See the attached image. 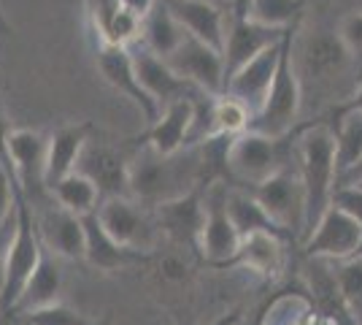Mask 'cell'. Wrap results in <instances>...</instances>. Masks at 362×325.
Here are the masks:
<instances>
[{
  "instance_id": "1",
  "label": "cell",
  "mask_w": 362,
  "mask_h": 325,
  "mask_svg": "<svg viewBox=\"0 0 362 325\" xmlns=\"http://www.w3.org/2000/svg\"><path fill=\"white\" fill-rule=\"evenodd\" d=\"M292 60L300 79L303 98L314 93L317 98H327L330 106L346 101L360 87V68L344 44L338 28H298L292 44Z\"/></svg>"
},
{
  "instance_id": "2",
  "label": "cell",
  "mask_w": 362,
  "mask_h": 325,
  "mask_svg": "<svg viewBox=\"0 0 362 325\" xmlns=\"http://www.w3.org/2000/svg\"><path fill=\"white\" fill-rule=\"evenodd\" d=\"M203 179H209V176H206L200 147L189 149V152L181 149L176 155H160L146 144H133L130 198H136L138 203L154 209L170 198L184 195Z\"/></svg>"
},
{
  "instance_id": "3",
  "label": "cell",
  "mask_w": 362,
  "mask_h": 325,
  "mask_svg": "<svg viewBox=\"0 0 362 325\" xmlns=\"http://www.w3.org/2000/svg\"><path fill=\"white\" fill-rule=\"evenodd\" d=\"M295 157L305 185V236L330 209L335 193V133L330 125H295Z\"/></svg>"
},
{
  "instance_id": "4",
  "label": "cell",
  "mask_w": 362,
  "mask_h": 325,
  "mask_svg": "<svg viewBox=\"0 0 362 325\" xmlns=\"http://www.w3.org/2000/svg\"><path fill=\"white\" fill-rule=\"evenodd\" d=\"M300 25L303 19L289 28L284 41H281V55H279V68H276L273 84L268 90V98H265L262 108L252 117L249 130L281 139V136H289L295 130V125H298L303 106V87L300 79H298V71H295V60H292V44H295V30Z\"/></svg>"
},
{
  "instance_id": "5",
  "label": "cell",
  "mask_w": 362,
  "mask_h": 325,
  "mask_svg": "<svg viewBox=\"0 0 362 325\" xmlns=\"http://www.w3.org/2000/svg\"><path fill=\"white\" fill-rule=\"evenodd\" d=\"M295 136L273 139L257 130H243L230 139L227 147V182L252 187L265 182L276 171L295 163Z\"/></svg>"
},
{
  "instance_id": "6",
  "label": "cell",
  "mask_w": 362,
  "mask_h": 325,
  "mask_svg": "<svg viewBox=\"0 0 362 325\" xmlns=\"http://www.w3.org/2000/svg\"><path fill=\"white\" fill-rule=\"evenodd\" d=\"M44 255V241L35 225V212H33L30 201L22 195L19 190V203H16V236L6 258V268H3V282H0V307H3V317L16 307L19 295L25 290V285L30 282L33 271L41 263Z\"/></svg>"
},
{
  "instance_id": "7",
  "label": "cell",
  "mask_w": 362,
  "mask_h": 325,
  "mask_svg": "<svg viewBox=\"0 0 362 325\" xmlns=\"http://www.w3.org/2000/svg\"><path fill=\"white\" fill-rule=\"evenodd\" d=\"M246 190L265 206V212L292 239L305 236V185H303L300 169L295 163H289L273 176H268L265 182L246 187Z\"/></svg>"
},
{
  "instance_id": "8",
  "label": "cell",
  "mask_w": 362,
  "mask_h": 325,
  "mask_svg": "<svg viewBox=\"0 0 362 325\" xmlns=\"http://www.w3.org/2000/svg\"><path fill=\"white\" fill-rule=\"evenodd\" d=\"M98 217L119 244L130 249H141V252H151L160 244V236H165L154 209L138 203L130 195H111L103 198L98 206Z\"/></svg>"
},
{
  "instance_id": "9",
  "label": "cell",
  "mask_w": 362,
  "mask_h": 325,
  "mask_svg": "<svg viewBox=\"0 0 362 325\" xmlns=\"http://www.w3.org/2000/svg\"><path fill=\"white\" fill-rule=\"evenodd\" d=\"M46 149L49 136L33 127H11L8 133V160L22 195L30 206H44L52 201V193L46 187Z\"/></svg>"
},
{
  "instance_id": "10",
  "label": "cell",
  "mask_w": 362,
  "mask_h": 325,
  "mask_svg": "<svg viewBox=\"0 0 362 325\" xmlns=\"http://www.w3.org/2000/svg\"><path fill=\"white\" fill-rule=\"evenodd\" d=\"M227 190H230V185L225 179H214L206 187L209 217H206V228L200 233L197 252L214 268H225L241 247V233H238L233 217H230V209H227Z\"/></svg>"
},
{
  "instance_id": "11",
  "label": "cell",
  "mask_w": 362,
  "mask_h": 325,
  "mask_svg": "<svg viewBox=\"0 0 362 325\" xmlns=\"http://www.w3.org/2000/svg\"><path fill=\"white\" fill-rule=\"evenodd\" d=\"M95 62H98V71H100L103 79L108 81V87H114L119 95L130 98V101L136 103L146 127L160 120L163 106L144 90V84H141V79H138L130 47L100 41V44H95Z\"/></svg>"
},
{
  "instance_id": "12",
  "label": "cell",
  "mask_w": 362,
  "mask_h": 325,
  "mask_svg": "<svg viewBox=\"0 0 362 325\" xmlns=\"http://www.w3.org/2000/svg\"><path fill=\"white\" fill-rule=\"evenodd\" d=\"M130 157H133L130 141H127V147H114L100 139V133H95L78 157L76 171L90 176L103 198L130 195Z\"/></svg>"
},
{
  "instance_id": "13",
  "label": "cell",
  "mask_w": 362,
  "mask_h": 325,
  "mask_svg": "<svg viewBox=\"0 0 362 325\" xmlns=\"http://www.w3.org/2000/svg\"><path fill=\"white\" fill-rule=\"evenodd\" d=\"M303 252L308 258L325 261H346L362 252V225L341 206L330 203V209L322 215L317 228L305 236Z\"/></svg>"
},
{
  "instance_id": "14",
  "label": "cell",
  "mask_w": 362,
  "mask_h": 325,
  "mask_svg": "<svg viewBox=\"0 0 362 325\" xmlns=\"http://www.w3.org/2000/svg\"><path fill=\"white\" fill-rule=\"evenodd\" d=\"M209 182L214 179H203L179 198H170V201L154 206V217H157L163 233L168 239H173L176 244H187L192 249H197L200 244V233L206 228V217H209V209H206Z\"/></svg>"
},
{
  "instance_id": "15",
  "label": "cell",
  "mask_w": 362,
  "mask_h": 325,
  "mask_svg": "<svg viewBox=\"0 0 362 325\" xmlns=\"http://www.w3.org/2000/svg\"><path fill=\"white\" fill-rule=\"evenodd\" d=\"M35 225L41 233V241L46 249H52L57 258L68 261H84L87 258V231L84 217L62 209L60 203L46 201L44 206H35Z\"/></svg>"
},
{
  "instance_id": "16",
  "label": "cell",
  "mask_w": 362,
  "mask_h": 325,
  "mask_svg": "<svg viewBox=\"0 0 362 325\" xmlns=\"http://www.w3.org/2000/svg\"><path fill=\"white\" fill-rule=\"evenodd\" d=\"M165 60L179 76L197 84L200 90L211 95L225 93V55L211 44L200 41L195 35H187L184 44Z\"/></svg>"
},
{
  "instance_id": "17",
  "label": "cell",
  "mask_w": 362,
  "mask_h": 325,
  "mask_svg": "<svg viewBox=\"0 0 362 325\" xmlns=\"http://www.w3.org/2000/svg\"><path fill=\"white\" fill-rule=\"evenodd\" d=\"M130 52H133V62H136L138 79H141L144 90H146L163 108H165L168 103H173V101H179V98H197L200 93H206V90H200L197 84L179 76V74L168 65V60H163L160 55H154V52H151L149 47H144L141 41L130 44Z\"/></svg>"
},
{
  "instance_id": "18",
  "label": "cell",
  "mask_w": 362,
  "mask_h": 325,
  "mask_svg": "<svg viewBox=\"0 0 362 325\" xmlns=\"http://www.w3.org/2000/svg\"><path fill=\"white\" fill-rule=\"evenodd\" d=\"M287 30L259 25V22L249 19V16L246 19L230 16V22H227V41H225V87H227V79L233 76L235 71H241L243 65L249 60H255L257 55H262L273 44H279Z\"/></svg>"
},
{
  "instance_id": "19",
  "label": "cell",
  "mask_w": 362,
  "mask_h": 325,
  "mask_svg": "<svg viewBox=\"0 0 362 325\" xmlns=\"http://www.w3.org/2000/svg\"><path fill=\"white\" fill-rule=\"evenodd\" d=\"M287 35V33H284ZM284 41V38H281ZM281 41L273 44L271 49H265L262 55H257L255 60H249L241 71H235L233 76L227 79L225 93L238 98L241 103L252 108V117L262 108L265 98H268V90L273 84V76H276V68H279V55H281Z\"/></svg>"
},
{
  "instance_id": "20",
  "label": "cell",
  "mask_w": 362,
  "mask_h": 325,
  "mask_svg": "<svg viewBox=\"0 0 362 325\" xmlns=\"http://www.w3.org/2000/svg\"><path fill=\"white\" fill-rule=\"evenodd\" d=\"M165 3L189 35L211 44L214 49H219L225 55L227 22L222 3H216V0H165Z\"/></svg>"
},
{
  "instance_id": "21",
  "label": "cell",
  "mask_w": 362,
  "mask_h": 325,
  "mask_svg": "<svg viewBox=\"0 0 362 325\" xmlns=\"http://www.w3.org/2000/svg\"><path fill=\"white\" fill-rule=\"evenodd\" d=\"M98 133L95 122H71L60 125L54 133H49V149H46V187L60 182L62 176L74 173L78 157L84 152L87 141Z\"/></svg>"
},
{
  "instance_id": "22",
  "label": "cell",
  "mask_w": 362,
  "mask_h": 325,
  "mask_svg": "<svg viewBox=\"0 0 362 325\" xmlns=\"http://www.w3.org/2000/svg\"><path fill=\"white\" fill-rule=\"evenodd\" d=\"M84 231H87V258L84 261L92 268H98V271L111 274V271H119V268H127V266L133 263H146V261H151L149 252H141V249H130L124 247V244H119L103 228L98 212L84 217Z\"/></svg>"
},
{
  "instance_id": "23",
  "label": "cell",
  "mask_w": 362,
  "mask_h": 325,
  "mask_svg": "<svg viewBox=\"0 0 362 325\" xmlns=\"http://www.w3.org/2000/svg\"><path fill=\"white\" fill-rule=\"evenodd\" d=\"M192 122V98H179L168 103L160 114V120L149 125L141 136L130 139L133 144H146L160 155H176L187 147V133Z\"/></svg>"
},
{
  "instance_id": "24",
  "label": "cell",
  "mask_w": 362,
  "mask_h": 325,
  "mask_svg": "<svg viewBox=\"0 0 362 325\" xmlns=\"http://www.w3.org/2000/svg\"><path fill=\"white\" fill-rule=\"evenodd\" d=\"M60 290H62V268L57 263V255L52 249L44 247V255H41V263L33 271L30 282L25 285V290L19 295L16 307L6 317H19L25 312L41 309V307H49V304H57L60 301Z\"/></svg>"
},
{
  "instance_id": "25",
  "label": "cell",
  "mask_w": 362,
  "mask_h": 325,
  "mask_svg": "<svg viewBox=\"0 0 362 325\" xmlns=\"http://www.w3.org/2000/svg\"><path fill=\"white\" fill-rule=\"evenodd\" d=\"M284 239L276 233H249L241 239V247L227 266H241L259 277H276L284 268Z\"/></svg>"
},
{
  "instance_id": "26",
  "label": "cell",
  "mask_w": 362,
  "mask_h": 325,
  "mask_svg": "<svg viewBox=\"0 0 362 325\" xmlns=\"http://www.w3.org/2000/svg\"><path fill=\"white\" fill-rule=\"evenodd\" d=\"M227 209H230V217H233L235 228L241 233V239L249 236V233H276L284 241H292V236L265 212V206L257 201L246 187L230 185V190H227Z\"/></svg>"
},
{
  "instance_id": "27",
  "label": "cell",
  "mask_w": 362,
  "mask_h": 325,
  "mask_svg": "<svg viewBox=\"0 0 362 325\" xmlns=\"http://www.w3.org/2000/svg\"><path fill=\"white\" fill-rule=\"evenodd\" d=\"M187 35H189V33L181 28V22L173 16V11L168 8L165 0H160L149 14L144 16L141 38H138V41L165 60V57H170V55L184 44Z\"/></svg>"
},
{
  "instance_id": "28",
  "label": "cell",
  "mask_w": 362,
  "mask_h": 325,
  "mask_svg": "<svg viewBox=\"0 0 362 325\" xmlns=\"http://www.w3.org/2000/svg\"><path fill=\"white\" fill-rule=\"evenodd\" d=\"M49 193H52V198L60 203L62 209H68V212H74L78 217H87L92 212H98V206L103 201L98 185L92 182L90 176H84L81 171H74V173L62 176L60 182H54V185L49 187Z\"/></svg>"
},
{
  "instance_id": "29",
  "label": "cell",
  "mask_w": 362,
  "mask_h": 325,
  "mask_svg": "<svg viewBox=\"0 0 362 325\" xmlns=\"http://www.w3.org/2000/svg\"><path fill=\"white\" fill-rule=\"evenodd\" d=\"M335 133V179L362 157V111H346L332 125Z\"/></svg>"
},
{
  "instance_id": "30",
  "label": "cell",
  "mask_w": 362,
  "mask_h": 325,
  "mask_svg": "<svg viewBox=\"0 0 362 325\" xmlns=\"http://www.w3.org/2000/svg\"><path fill=\"white\" fill-rule=\"evenodd\" d=\"M308 3L311 0H252L249 19H255L259 25H268V28L287 30L295 22H300Z\"/></svg>"
},
{
  "instance_id": "31",
  "label": "cell",
  "mask_w": 362,
  "mask_h": 325,
  "mask_svg": "<svg viewBox=\"0 0 362 325\" xmlns=\"http://www.w3.org/2000/svg\"><path fill=\"white\" fill-rule=\"evenodd\" d=\"M335 282L341 301L346 304L357 325H362V252L335 266Z\"/></svg>"
},
{
  "instance_id": "32",
  "label": "cell",
  "mask_w": 362,
  "mask_h": 325,
  "mask_svg": "<svg viewBox=\"0 0 362 325\" xmlns=\"http://www.w3.org/2000/svg\"><path fill=\"white\" fill-rule=\"evenodd\" d=\"M214 120H216V136H238L243 130H249L252 108L246 106V103H241L238 98L222 93L216 98Z\"/></svg>"
},
{
  "instance_id": "33",
  "label": "cell",
  "mask_w": 362,
  "mask_h": 325,
  "mask_svg": "<svg viewBox=\"0 0 362 325\" xmlns=\"http://www.w3.org/2000/svg\"><path fill=\"white\" fill-rule=\"evenodd\" d=\"M19 320L22 325H108V317L106 320H87V317H81L76 309L71 307H65V304H49V307H41V309H33V312H25V314H19L14 317Z\"/></svg>"
},
{
  "instance_id": "34",
  "label": "cell",
  "mask_w": 362,
  "mask_h": 325,
  "mask_svg": "<svg viewBox=\"0 0 362 325\" xmlns=\"http://www.w3.org/2000/svg\"><path fill=\"white\" fill-rule=\"evenodd\" d=\"M338 33L344 38V44L351 49L357 68H360V81H362V11H351L338 22Z\"/></svg>"
},
{
  "instance_id": "35",
  "label": "cell",
  "mask_w": 362,
  "mask_h": 325,
  "mask_svg": "<svg viewBox=\"0 0 362 325\" xmlns=\"http://www.w3.org/2000/svg\"><path fill=\"white\" fill-rule=\"evenodd\" d=\"M16 203H19V185L14 179V171L0 163V222L14 215Z\"/></svg>"
},
{
  "instance_id": "36",
  "label": "cell",
  "mask_w": 362,
  "mask_h": 325,
  "mask_svg": "<svg viewBox=\"0 0 362 325\" xmlns=\"http://www.w3.org/2000/svg\"><path fill=\"white\" fill-rule=\"evenodd\" d=\"M332 203L341 206L346 215H351L362 225V187H335Z\"/></svg>"
},
{
  "instance_id": "37",
  "label": "cell",
  "mask_w": 362,
  "mask_h": 325,
  "mask_svg": "<svg viewBox=\"0 0 362 325\" xmlns=\"http://www.w3.org/2000/svg\"><path fill=\"white\" fill-rule=\"evenodd\" d=\"M346 111H362V81H360V87L349 95L346 101H341V103L330 106L327 111H322L317 120H311V122H322V125H330V127H332V125H335V120H338V117H344Z\"/></svg>"
},
{
  "instance_id": "38",
  "label": "cell",
  "mask_w": 362,
  "mask_h": 325,
  "mask_svg": "<svg viewBox=\"0 0 362 325\" xmlns=\"http://www.w3.org/2000/svg\"><path fill=\"white\" fill-rule=\"evenodd\" d=\"M160 277L170 285H181L189 279V266L184 263L179 255H163L160 258Z\"/></svg>"
},
{
  "instance_id": "39",
  "label": "cell",
  "mask_w": 362,
  "mask_h": 325,
  "mask_svg": "<svg viewBox=\"0 0 362 325\" xmlns=\"http://www.w3.org/2000/svg\"><path fill=\"white\" fill-rule=\"evenodd\" d=\"M16 236V212L8 219L0 222V282H3V268H6V258H8V249Z\"/></svg>"
},
{
  "instance_id": "40",
  "label": "cell",
  "mask_w": 362,
  "mask_h": 325,
  "mask_svg": "<svg viewBox=\"0 0 362 325\" xmlns=\"http://www.w3.org/2000/svg\"><path fill=\"white\" fill-rule=\"evenodd\" d=\"M11 120L6 117V111L0 106V163H6L11 169V160H8V133H11Z\"/></svg>"
},
{
  "instance_id": "41",
  "label": "cell",
  "mask_w": 362,
  "mask_h": 325,
  "mask_svg": "<svg viewBox=\"0 0 362 325\" xmlns=\"http://www.w3.org/2000/svg\"><path fill=\"white\" fill-rule=\"evenodd\" d=\"M354 185H362V157L351 169H346L335 179V187H354Z\"/></svg>"
},
{
  "instance_id": "42",
  "label": "cell",
  "mask_w": 362,
  "mask_h": 325,
  "mask_svg": "<svg viewBox=\"0 0 362 325\" xmlns=\"http://www.w3.org/2000/svg\"><path fill=\"white\" fill-rule=\"evenodd\" d=\"M119 3H122V8H124V11H130V14H136L138 19H144L151 8L160 3V0H119Z\"/></svg>"
},
{
  "instance_id": "43",
  "label": "cell",
  "mask_w": 362,
  "mask_h": 325,
  "mask_svg": "<svg viewBox=\"0 0 362 325\" xmlns=\"http://www.w3.org/2000/svg\"><path fill=\"white\" fill-rule=\"evenodd\" d=\"M11 33H14V28H11V22H8V19L3 16V11H0V35H6V38H8Z\"/></svg>"
},
{
  "instance_id": "44",
  "label": "cell",
  "mask_w": 362,
  "mask_h": 325,
  "mask_svg": "<svg viewBox=\"0 0 362 325\" xmlns=\"http://www.w3.org/2000/svg\"><path fill=\"white\" fill-rule=\"evenodd\" d=\"M235 320H238V317H235V314H230V317H225V320H222L219 325H233Z\"/></svg>"
},
{
  "instance_id": "45",
  "label": "cell",
  "mask_w": 362,
  "mask_h": 325,
  "mask_svg": "<svg viewBox=\"0 0 362 325\" xmlns=\"http://www.w3.org/2000/svg\"><path fill=\"white\" fill-rule=\"evenodd\" d=\"M6 320H11V317H6ZM11 325H22L19 320H11Z\"/></svg>"
},
{
  "instance_id": "46",
  "label": "cell",
  "mask_w": 362,
  "mask_h": 325,
  "mask_svg": "<svg viewBox=\"0 0 362 325\" xmlns=\"http://www.w3.org/2000/svg\"><path fill=\"white\" fill-rule=\"evenodd\" d=\"M0 317H3V307H0Z\"/></svg>"
},
{
  "instance_id": "47",
  "label": "cell",
  "mask_w": 362,
  "mask_h": 325,
  "mask_svg": "<svg viewBox=\"0 0 362 325\" xmlns=\"http://www.w3.org/2000/svg\"><path fill=\"white\" fill-rule=\"evenodd\" d=\"M357 187H362V185H357Z\"/></svg>"
},
{
  "instance_id": "48",
  "label": "cell",
  "mask_w": 362,
  "mask_h": 325,
  "mask_svg": "<svg viewBox=\"0 0 362 325\" xmlns=\"http://www.w3.org/2000/svg\"><path fill=\"white\" fill-rule=\"evenodd\" d=\"M216 325H219V323H216Z\"/></svg>"
}]
</instances>
